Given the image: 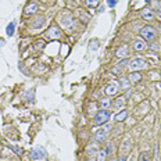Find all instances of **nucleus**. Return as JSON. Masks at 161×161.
<instances>
[{"label": "nucleus", "mask_w": 161, "mask_h": 161, "mask_svg": "<svg viewBox=\"0 0 161 161\" xmlns=\"http://www.w3.org/2000/svg\"><path fill=\"white\" fill-rule=\"evenodd\" d=\"M117 2H118V0H107V6L110 8H114V6L117 4Z\"/></svg>", "instance_id": "obj_29"}, {"label": "nucleus", "mask_w": 161, "mask_h": 161, "mask_svg": "<svg viewBox=\"0 0 161 161\" xmlns=\"http://www.w3.org/2000/svg\"><path fill=\"white\" fill-rule=\"evenodd\" d=\"M99 106H100L101 110H108V108H111L112 103H111V100L108 97H104V99H101V100L99 101Z\"/></svg>", "instance_id": "obj_18"}, {"label": "nucleus", "mask_w": 161, "mask_h": 161, "mask_svg": "<svg viewBox=\"0 0 161 161\" xmlns=\"http://www.w3.org/2000/svg\"><path fill=\"white\" fill-rule=\"evenodd\" d=\"M120 88L121 89H129V86H131V82H129V79L128 78H121L120 79Z\"/></svg>", "instance_id": "obj_23"}, {"label": "nucleus", "mask_w": 161, "mask_h": 161, "mask_svg": "<svg viewBox=\"0 0 161 161\" xmlns=\"http://www.w3.org/2000/svg\"><path fill=\"white\" fill-rule=\"evenodd\" d=\"M146 67H147V63L143 59H139V57H136V59H132L129 61V68L133 70V71L143 70V68H146Z\"/></svg>", "instance_id": "obj_6"}, {"label": "nucleus", "mask_w": 161, "mask_h": 161, "mask_svg": "<svg viewBox=\"0 0 161 161\" xmlns=\"http://www.w3.org/2000/svg\"><path fill=\"white\" fill-rule=\"evenodd\" d=\"M114 144H112V142H107V147H106V151H107V154H112V151H114Z\"/></svg>", "instance_id": "obj_28"}, {"label": "nucleus", "mask_w": 161, "mask_h": 161, "mask_svg": "<svg viewBox=\"0 0 161 161\" xmlns=\"http://www.w3.org/2000/svg\"><path fill=\"white\" fill-rule=\"evenodd\" d=\"M140 36L143 38V40H147V42H154L157 38V31L154 27H151V25H146V27H143L140 29Z\"/></svg>", "instance_id": "obj_2"}, {"label": "nucleus", "mask_w": 161, "mask_h": 161, "mask_svg": "<svg viewBox=\"0 0 161 161\" xmlns=\"http://www.w3.org/2000/svg\"><path fill=\"white\" fill-rule=\"evenodd\" d=\"M128 161H136V156H135V154H132L129 158H128Z\"/></svg>", "instance_id": "obj_32"}, {"label": "nucleus", "mask_w": 161, "mask_h": 161, "mask_svg": "<svg viewBox=\"0 0 161 161\" xmlns=\"http://www.w3.org/2000/svg\"><path fill=\"white\" fill-rule=\"evenodd\" d=\"M96 46H97V42H93V47H92V49H93V50H96V49H97Z\"/></svg>", "instance_id": "obj_34"}, {"label": "nucleus", "mask_w": 161, "mask_h": 161, "mask_svg": "<svg viewBox=\"0 0 161 161\" xmlns=\"http://www.w3.org/2000/svg\"><path fill=\"white\" fill-rule=\"evenodd\" d=\"M128 79H129V82L132 83H136V82H140L142 80V74L139 71H132L129 74V76H128Z\"/></svg>", "instance_id": "obj_17"}, {"label": "nucleus", "mask_w": 161, "mask_h": 161, "mask_svg": "<svg viewBox=\"0 0 161 161\" xmlns=\"http://www.w3.org/2000/svg\"><path fill=\"white\" fill-rule=\"evenodd\" d=\"M118 91H120V85H118L117 82H110V83H108V85L104 88V95L107 96V97H110V96L117 95Z\"/></svg>", "instance_id": "obj_8"}, {"label": "nucleus", "mask_w": 161, "mask_h": 161, "mask_svg": "<svg viewBox=\"0 0 161 161\" xmlns=\"http://www.w3.org/2000/svg\"><path fill=\"white\" fill-rule=\"evenodd\" d=\"M146 2H147V3H149V4H150V6H151V3H153V0H146Z\"/></svg>", "instance_id": "obj_36"}, {"label": "nucleus", "mask_w": 161, "mask_h": 161, "mask_svg": "<svg viewBox=\"0 0 161 161\" xmlns=\"http://www.w3.org/2000/svg\"><path fill=\"white\" fill-rule=\"evenodd\" d=\"M128 65V60L127 59H122L120 64H117V65L112 67V74H121L122 72V68H125V67Z\"/></svg>", "instance_id": "obj_14"}, {"label": "nucleus", "mask_w": 161, "mask_h": 161, "mask_svg": "<svg viewBox=\"0 0 161 161\" xmlns=\"http://www.w3.org/2000/svg\"><path fill=\"white\" fill-rule=\"evenodd\" d=\"M43 46H44V40H38L35 43V47H38V49H43Z\"/></svg>", "instance_id": "obj_30"}, {"label": "nucleus", "mask_w": 161, "mask_h": 161, "mask_svg": "<svg viewBox=\"0 0 161 161\" xmlns=\"http://www.w3.org/2000/svg\"><path fill=\"white\" fill-rule=\"evenodd\" d=\"M118 161H127V160H125V156H121L120 158H118Z\"/></svg>", "instance_id": "obj_35"}, {"label": "nucleus", "mask_w": 161, "mask_h": 161, "mask_svg": "<svg viewBox=\"0 0 161 161\" xmlns=\"http://www.w3.org/2000/svg\"><path fill=\"white\" fill-rule=\"evenodd\" d=\"M104 10H106V7H104V6H100V7L97 8V13H103Z\"/></svg>", "instance_id": "obj_33"}, {"label": "nucleus", "mask_w": 161, "mask_h": 161, "mask_svg": "<svg viewBox=\"0 0 161 161\" xmlns=\"http://www.w3.org/2000/svg\"><path fill=\"white\" fill-rule=\"evenodd\" d=\"M111 118V112L108 111V110H99L95 114V122L97 125H103V124H106L108 120Z\"/></svg>", "instance_id": "obj_3"}, {"label": "nucleus", "mask_w": 161, "mask_h": 161, "mask_svg": "<svg viewBox=\"0 0 161 161\" xmlns=\"http://www.w3.org/2000/svg\"><path fill=\"white\" fill-rule=\"evenodd\" d=\"M150 49L153 50V51H158V49H160V46L157 43H153V42H151V44H150Z\"/></svg>", "instance_id": "obj_31"}, {"label": "nucleus", "mask_w": 161, "mask_h": 161, "mask_svg": "<svg viewBox=\"0 0 161 161\" xmlns=\"http://www.w3.org/2000/svg\"><path fill=\"white\" fill-rule=\"evenodd\" d=\"M44 22H46V18L42 17V15H38L36 18H35L34 21H32V28H36V29H39L44 25Z\"/></svg>", "instance_id": "obj_15"}, {"label": "nucleus", "mask_w": 161, "mask_h": 161, "mask_svg": "<svg viewBox=\"0 0 161 161\" xmlns=\"http://www.w3.org/2000/svg\"><path fill=\"white\" fill-rule=\"evenodd\" d=\"M139 161H150V156L147 151H142L139 154Z\"/></svg>", "instance_id": "obj_25"}, {"label": "nucleus", "mask_w": 161, "mask_h": 161, "mask_svg": "<svg viewBox=\"0 0 161 161\" xmlns=\"http://www.w3.org/2000/svg\"><path fill=\"white\" fill-rule=\"evenodd\" d=\"M59 22L61 24V27L64 28V29L67 31H74L75 29V21H74L72 15H71V13H63V14H60L59 17Z\"/></svg>", "instance_id": "obj_1"}, {"label": "nucleus", "mask_w": 161, "mask_h": 161, "mask_svg": "<svg viewBox=\"0 0 161 161\" xmlns=\"http://www.w3.org/2000/svg\"><path fill=\"white\" fill-rule=\"evenodd\" d=\"M44 161H47V160H44Z\"/></svg>", "instance_id": "obj_39"}, {"label": "nucleus", "mask_w": 161, "mask_h": 161, "mask_svg": "<svg viewBox=\"0 0 161 161\" xmlns=\"http://www.w3.org/2000/svg\"><path fill=\"white\" fill-rule=\"evenodd\" d=\"M46 156H47V151H46L44 147H42V146H35L34 149L31 150V157L34 160H42Z\"/></svg>", "instance_id": "obj_5"}, {"label": "nucleus", "mask_w": 161, "mask_h": 161, "mask_svg": "<svg viewBox=\"0 0 161 161\" xmlns=\"http://www.w3.org/2000/svg\"><path fill=\"white\" fill-rule=\"evenodd\" d=\"M10 149H11L13 151H14L15 154H18V156H22V153H24V150H22L21 147H18V146H11Z\"/></svg>", "instance_id": "obj_27"}, {"label": "nucleus", "mask_w": 161, "mask_h": 161, "mask_svg": "<svg viewBox=\"0 0 161 161\" xmlns=\"http://www.w3.org/2000/svg\"><path fill=\"white\" fill-rule=\"evenodd\" d=\"M140 15H142L143 20H147V21H153L154 20V13H153V10H151L150 7L143 8V10L140 11Z\"/></svg>", "instance_id": "obj_12"}, {"label": "nucleus", "mask_w": 161, "mask_h": 161, "mask_svg": "<svg viewBox=\"0 0 161 161\" xmlns=\"http://www.w3.org/2000/svg\"><path fill=\"white\" fill-rule=\"evenodd\" d=\"M38 11V3L36 2H29L24 8V14L25 15H32Z\"/></svg>", "instance_id": "obj_10"}, {"label": "nucleus", "mask_w": 161, "mask_h": 161, "mask_svg": "<svg viewBox=\"0 0 161 161\" xmlns=\"http://www.w3.org/2000/svg\"><path fill=\"white\" fill-rule=\"evenodd\" d=\"M132 47H133L135 51H143L146 49V42L143 39H136V40H133V43H132Z\"/></svg>", "instance_id": "obj_13"}, {"label": "nucleus", "mask_w": 161, "mask_h": 161, "mask_svg": "<svg viewBox=\"0 0 161 161\" xmlns=\"http://www.w3.org/2000/svg\"><path fill=\"white\" fill-rule=\"evenodd\" d=\"M110 131H111V125H104L101 129H99L95 133V139L97 142H104L106 139H107V135H108Z\"/></svg>", "instance_id": "obj_7"}, {"label": "nucleus", "mask_w": 161, "mask_h": 161, "mask_svg": "<svg viewBox=\"0 0 161 161\" xmlns=\"http://www.w3.org/2000/svg\"><path fill=\"white\" fill-rule=\"evenodd\" d=\"M128 54H129L128 46H121L117 49V51H115V56L120 57V59H125V57H128Z\"/></svg>", "instance_id": "obj_16"}, {"label": "nucleus", "mask_w": 161, "mask_h": 161, "mask_svg": "<svg viewBox=\"0 0 161 161\" xmlns=\"http://www.w3.org/2000/svg\"><path fill=\"white\" fill-rule=\"evenodd\" d=\"M107 151H106V149H103V150H99L97 151V160L96 161H107Z\"/></svg>", "instance_id": "obj_22"}, {"label": "nucleus", "mask_w": 161, "mask_h": 161, "mask_svg": "<svg viewBox=\"0 0 161 161\" xmlns=\"http://www.w3.org/2000/svg\"><path fill=\"white\" fill-rule=\"evenodd\" d=\"M110 161H117V160H115V158H111V160H110Z\"/></svg>", "instance_id": "obj_38"}, {"label": "nucleus", "mask_w": 161, "mask_h": 161, "mask_svg": "<svg viewBox=\"0 0 161 161\" xmlns=\"http://www.w3.org/2000/svg\"><path fill=\"white\" fill-rule=\"evenodd\" d=\"M131 149H132V139H131L129 136H127L124 140H122V143H121V149H120L121 156L128 154L131 151Z\"/></svg>", "instance_id": "obj_9"}, {"label": "nucleus", "mask_w": 161, "mask_h": 161, "mask_svg": "<svg viewBox=\"0 0 161 161\" xmlns=\"http://www.w3.org/2000/svg\"><path fill=\"white\" fill-rule=\"evenodd\" d=\"M125 103H127V97L125 96H118L112 103V106H114L115 110H122L125 107Z\"/></svg>", "instance_id": "obj_11"}, {"label": "nucleus", "mask_w": 161, "mask_h": 161, "mask_svg": "<svg viewBox=\"0 0 161 161\" xmlns=\"http://www.w3.org/2000/svg\"><path fill=\"white\" fill-rule=\"evenodd\" d=\"M14 31H15V21H13V22H10V24L7 25L6 32H7L8 36H13V35H14Z\"/></svg>", "instance_id": "obj_24"}, {"label": "nucleus", "mask_w": 161, "mask_h": 161, "mask_svg": "<svg viewBox=\"0 0 161 161\" xmlns=\"http://www.w3.org/2000/svg\"><path fill=\"white\" fill-rule=\"evenodd\" d=\"M44 36L47 38L49 40H54V39H60L61 36H63V32L57 25H51L49 29L46 31V34H44Z\"/></svg>", "instance_id": "obj_4"}, {"label": "nucleus", "mask_w": 161, "mask_h": 161, "mask_svg": "<svg viewBox=\"0 0 161 161\" xmlns=\"http://www.w3.org/2000/svg\"><path fill=\"white\" fill-rule=\"evenodd\" d=\"M34 96H35V91H34V89H31V91H28V92L24 93V99L27 101H29V103H34Z\"/></svg>", "instance_id": "obj_21"}, {"label": "nucleus", "mask_w": 161, "mask_h": 161, "mask_svg": "<svg viewBox=\"0 0 161 161\" xmlns=\"http://www.w3.org/2000/svg\"><path fill=\"white\" fill-rule=\"evenodd\" d=\"M151 6L154 7V13H156L158 17H161V2H157V0H153Z\"/></svg>", "instance_id": "obj_20"}, {"label": "nucleus", "mask_w": 161, "mask_h": 161, "mask_svg": "<svg viewBox=\"0 0 161 161\" xmlns=\"http://www.w3.org/2000/svg\"><path fill=\"white\" fill-rule=\"evenodd\" d=\"M88 161H96V160L93 158V157H91V158H88Z\"/></svg>", "instance_id": "obj_37"}, {"label": "nucleus", "mask_w": 161, "mask_h": 161, "mask_svg": "<svg viewBox=\"0 0 161 161\" xmlns=\"http://www.w3.org/2000/svg\"><path fill=\"white\" fill-rule=\"evenodd\" d=\"M127 117H128V111L127 110H121L118 114L114 115V121L115 122H122V121L127 120Z\"/></svg>", "instance_id": "obj_19"}, {"label": "nucleus", "mask_w": 161, "mask_h": 161, "mask_svg": "<svg viewBox=\"0 0 161 161\" xmlns=\"http://www.w3.org/2000/svg\"><path fill=\"white\" fill-rule=\"evenodd\" d=\"M85 3L88 7H96L99 4V0H85Z\"/></svg>", "instance_id": "obj_26"}]
</instances>
